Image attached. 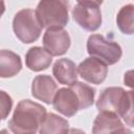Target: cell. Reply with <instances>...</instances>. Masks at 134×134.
<instances>
[{"mask_svg":"<svg viewBox=\"0 0 134 134\" xmlns=\"http://www.w3.org/2000/svg\"><path fill=\"white\" fill-rule=\"evenodd\" d=\"M46 109L30 99H22L18 103L12 118L8 121V128L17 134H35L46 117Z\"/></svg>","mask_w":134,"mask_h":134,"instance_id":"obj_1","label":"cell"},{"mask_svg":"<svg viewBox=\"0 0 134 134\" xmlns=\"http://www.w3.org/2000/svg\"><path fill=\"white\" fill-rule=\"evenodd\" d=\"M43 28H64L69 21L68 0H40L36 8Z\"/></svg>","mask_w":134,"mask_h":134,"instance_id":"obj_2","label":"cell"},{"mask_svg":"<svg viewBox=\"0 0 134 134\" xmlns=\"http://www.w3.org/2000/svg\"><path fill=\"white\" fill-rule=\"evenodd\" d=\"M42 29L43 26L36 12L30 8L19 10L13 19V30L15 36L24 44L36 42L40 38Z\"/></svg>","mask_w":134,"mask_h":134,"instance_id":"obj_3","label":"cell"},{"mask_svg":"<svg viewBox=\"0 0 134 134\" xmlns=\"http://www.w3.org/2000/svg\"><path fill=\"white\" fill-rule=\"evenodd\" d=\"M87 51L90 57H94L107 65L116 64L122 55V49L118 43L108 40L99 34H93L88 38Z\"/></svg>","mask_w":134,"mask_h":134,"instance_id":"obj_4","label":"cell"},{"mask_svg":"<svg viewBox=\"0 0 134 134\" xmlns=\"http://www.w3.org/2000/svg\"><path fill=\"white\" fill-rule=\"evenodd\" d=\"M73 20L85 30L95 31L103 22L102 12L97 5L77 3L71 10Z\"/></svg>","mask_w":134,"mask_h":134,"instance_id":"obj_5","label":"cell"},{"mask_svg":"<svg viewBox=\"0 0 134 134\" xmlns=\"http://www.w3.org/2000/svg\"><path fill=\"white\" fill-rule=\"evenodd\" d=\"M70 44V36L64 28H48L43 36V46L52 57L65 54Z\"/></svg>","mask_w":134,"mask_h":134,"instance_id":"obj_6","label":"cell"},{"mask_svg":"<svg viewBox=\"0 0 134 134\" xmlns=\"http://www.w3.org/2000/svg\"><path fill=\"white\" fill-rule=\"evenodd\" d=\"M126 92L121 87H108L104 89L96 102V109L99 112H113L120 117Z\"/></svg>","mask_w":134,"mask_h":134,"instance_id":"obj_7","label":"cell"},{"mask_svg":"<svg viewBox=\"0 0 134 134\" xmlns=\"http://www.w3.org/2000/svg\"><path fill=\"white\" fill-rule=\"evenodd\" d=\"M77 72L84 81L90 84L99 85L108 75V65L94 57H89L80 63Z\"/></svg>","mask_w":134,"mask_h":134,"instance_id":"obj_8","label":"cell"},{"mask_svg":"<svg viewBox=\"0 0 134 134\" xmlns=\"http://www.w3.org/2000/svg\"><path fill=\"white\" fill-rule=\"evenodd\" d=\"M53 109L66 117H72L81 110L79 97L71 87L60 88L52 100Z\"/></svg>","mask_w":134,"mask_h":134,"instance_id":"obj_9","label":"cell"},{"mask_svg":"<svg viewBox=\"0 0 134 134\" xmlns=\"http://www.w3.org/2000/svg\"><path fill=\"white\" fill-rule=\"evenodd\" d=\"M57 91L58 85L48 74L37 75L31 83V95L47 105L52 104Z\"/></svg>","mask_w":134,"mask_h":134,"instance_id":"obj_10","label":"cell"},{"mask_svg":"<svg viewBox=\"0 0 134 134\" xmlns=\"http://www.w3.org/2000/svg\"><path fill=\"white\" fill-rule=\"evenodd\" d=\"M129 132L119 116L113 112H99L93 121L92 133H126Z\"/></svg>","mask_w":134,"mask_h":134,"instance_id":"obj_11","label":"cell"},{"mask_svg":"<svg viewBox=\"0 0 134 134\" xmlns=\"http://www.w3.org/2000/svg\"><path fill=\"white\" fill-rule=\"evenodd\" d=\"M52 74L54 79L62 85H71L77 81V67L73 61L67 58L59 59L52 66Z\"/></svg>","mask_w":134,"mask_h":134,"instance_id":"obj_12","label":"cell"},{"mask_svg":"<svg viewBox=\"0 0 134 134\" xmlns=\"http://www.w3.org/2000/svg\"><path fill=\"white\" fill-rule=\"evenodd\" d=\"M52 63V55L43 47H30L25 54L26 67L32 71L39 72L47 69Z\"/></svg>","mask_w":134,"mask_h":134,"instance_id":"obj_13","label":"cell"},{"mask_svg":"<svg viewBox=\"0 0 134 134\" xmlns=\"http://www.w3.org/2000/svg\"><path fill=\"white\" fill-rule=\"evenodd\" d=\"M22 69V61L19 54L12 50L2 49L0 51V76L13 77Z\"/></svg>","mask_w":134,"mask_h":134,"instance_id":"obj_14","label":"cell"},{"mask_svg":"<svg viewBox=\"0 0 134 134\" xmlns=\"http://www.w3.org/2000/svg\"><path fill=\"white\" fill-rule=\"evenodd\" d=\"M68 129L69 122L65 118L54 113H47L39 129V132L41 134H59L67 133Z\"/></svg>","mask_w":134,"mask_h":134,"instance_id":"obj_15","label":"cell"},{"mask_svg":"<svg viewBox=\"0 0 134 134\" xmlns=\"http://www.w3.org/2000/svg\"><path fill=\"white\" fill-rule=\"evenodd\" d=\"M116 24L125 35H134V4L124 5L117 13Z\"/></svg>","mask_w":134,"mask_h":134,"instance_id":"obj_16","label":"cell"},{"mask_svg":"<svg viewBox=\"0 0 134 134\" xmlns=\"http://www.w3.org/2000/svg\"><path fill=\"white\" fill-rule=\"evenodd\" d=\"M69 87H71L74 90V92L76 93L79 100H80L81 110L87 109L93 105L94 96H95L94 88H92L91 86L84 84L82 82H77V81L74 82L73 84L69 85Z\"/></svg>","mask_w":134,"mask_h":134,"instance_id":"obj_17","label":"cell"},{"mask_svg":"<svg viewBox=\"0 0 134 134\" xmlns=\"http://www.w3.org/2000/svg\"><path fill=\"white\" fill-rule=\"evenodd\" d=\"M120 117L124 119L127 126L132 128L134 127V89L126 92V98Z\"/></svg>","mask_w":134,"mask_h":134,"instance_id":"obj_18","label":"cell"},{"mask_svg":"<svg viewBox=\"0 0 134 134\" xmlns=\"http://www.w3.org/2000/svg\"><path fill=\"white\" fill-rule=\"evenodd\" d=\"M0 95H1V119L4 120L10 110H12V107H13V99L12 97L5 92V91H1L0 92Z\"/></svg>","mask_w":134,"mask_h":134,"instance_id":"obj_19","label":"cell"},{"mask_svg":"<svg viewBox=\"0 0 134 134\" xmlns=\"http://www.w3.org/2000/svg\"><path fill=\"white\" fill-rule=\"evenodd\" d=\"M124 84L127 87L134 89V69L126 71V73L124 74Z\"/></svg>","mask_w":134,"mask_h":134,"instance_id":"obj_20","label":"cell"},{"mask_svg":"<svg viewBox=\"0 0 134 134\" xmlns=\"http://www.w3.org/2000/svg\"><path fill=\"white\" fill-rule=\"evenodd\" d=\"M77 3L80 4H92V5H97L99 6L104 0H76Z\"/></svg>","mask_w":134,"mask_h":134,"instance_id":"obj_21","label":"cell"}]
</instances>
